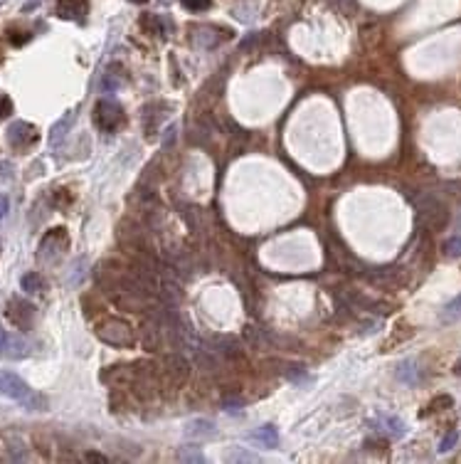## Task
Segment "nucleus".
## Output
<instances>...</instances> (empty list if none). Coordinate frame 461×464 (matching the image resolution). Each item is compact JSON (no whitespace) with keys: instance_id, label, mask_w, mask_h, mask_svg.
<instances>
[{"instance_id":"nucleus-1","label":"nucleus","mask_w":461,"mask_h":464,"mask_svg":"<svg viewBox=\"0 0 461 464\" xmlns=\"http://www.w3.org/2000/svg\"><path fill=\"white\" fill-rule=\"evenodd\" d=\"M0 395L18 400L25 410H47V397L33 390L20 375L10 373V370H0Z\"/></svg>"},{"instance_id":"nucleus-2","label":"nucleus","mask_w":461,"mask_h":464,"mask_svg":"<svg viewBox=\"0 0 461 464\" xmlns=\"http://www.w3.org/2000/svg\"><path fill=\"white\" fill-rule=\"evenodd\" d=\"M96 336H99L104 344L116 346V349H131L136 341L134 329L131 324H126L124 319H106L96 326Z\"/></svg>"},{"instance_id":"nucleus-3","label":"nucleus","mask_w":461,"mask_h":464,"mask_svg":"<svg viewBox=\"0 0 461 464\" xmlns=\"http://www.w3.org/2000/svg\"><path fill=\"white\" fill-rule=\"evenodd\" d=\"M94 124L99 126L101 131H106V134H114V131H119L121 126L126 124L124 106L116 104V101H111V99L96 101V106H94Z\"/></svg>"},{"instance_id":"nucleus-4","label":"nucleus","mask_w":461,"mask_h":464,"mask_svg":"<svg viewBox=\"0 0 461 464\" xmlns=\"http://www.w3.org/2000/svg\"><path fill=\"white\" fill-rule=\"evenodd\" d=\"M69 247V234L64 227H52L40 242V252L37 259L40 262H54L59 259V254H64V249Z\"/></svg>"},{"instance_id":"nucleus-5","label":"nucleus","mask_w":461,"mask_h":464,"mask_svg":"<svg viewBox=\"0 0 461 464\" xmlns=\"http://www.w3.org/2000/svg\"><path fill=\"white\" fill-rule=\"evenodd\" d=\"M8 144L13 146L15 151H28L30 146H35L40 141V134L37 129H35L33 124H28V121H13V124L8 126Z\"/></svg>"},{"instance_id":"nucleus-6","label":"nucleus","mask_w":461,"mask_h":464,"mask_svg":"<svg viewBox=\"0 0 461 464\" xmlns=\"http://www.w3.org/2000/svg\"><path fill=\"white\" fill-rule=\"evenodd\" d=\"M33 353V344L25 341L23 336H15L10 331L0 329V356L10 361H23Z\"/></svg>"},{"instance_id":"nucleus-7","label":"nucleus","mask_w":461,"mask_h":464,"mask_svg":"<svg viewBox=\"0 0 461 464\" xmlns=\"http://www.w3.org/2000/svg\"><path fill=\"white\" fill-rule=\"evenodd\" d=\"M8 319L13 321V326H18L20 331H30L35 324V307L30 302L20 297H13L8 302Z\"/></svg>"},{"instance_id":"nucleus-8","label":"nucleus","mask_w":461,"mask_h":464,"mask_svg":"<svg viewBox=\"0 0 461 464\" xmlns=\"http://www.w3.org/2000/svg\"><path fill=\"white\" fill-rule=\"evenodd\" d=\"M419 215L427 220V225L432 227V230H442V227L447 225V220H449L447 208H444L439 200H434V198H427V203L419 205Z\"/></svg>"},{"instance_id":"nucleus-9","label":"nucleus","mask_w":461,"mask_h":464,"mask_svg":"<svg viewBox=\"0 0 461 464\" xmlns=\"http://www.w3.org/2000/svg\"><path fill=\"white\" fill-rule=\"evenodd\" d=\"M89 13V0H59L57 3V15L62 20H77L82 23Z\"/></svg>"},{"instance_id":"nucleus-10","label":"nucleus","mask_w":461,"mask_h":464,"mask_svg":"<svg viewBox=\"0 0 461 464\" xmlns=\"http://www.w3.org/2000/svg\"><path fill=\"white\" fill-rule=\"evenodd\" d=\"M227 38H230V33H225V30H220V28H197L195 33H192V43L202 50L215 47V45H220L222 40H227Z\"/></svg>"},{"instance_id":"nucleus-11","label":"nucleus","mask_w":461,"mask_h":464,"mask_svg":"<svg viewBox=\"0 0 461 464\" xmlns=\"http://www.w3.org/2000/svg\"><path fill=\"white\" fill-rule=\"evenodd\" d=\"M74 119H77V111H67V116H62V119L57 121V124L52 126V134H49V144L52 146H59V141L67 136V131L72 129V124H74Z\"/></svg>"},{"instance_id":"nucleus-12","label":"nucleus","mask_w":461,"mask_h":464,"mask_svg":"<svg viewBox=\"0 0 461 464\" xmlns=\"http://www.w3.org/2000/svg\"><path fill=\"white\" fill-rule=\"evenodd\" d=\"M168 375H173L175 383H185L187 375H190V366H187L185 358H180V356H170V358H168Z\"/></svg>"},{"instance_id":"nucleus-13","label":"nucleus","mask_w":461,"mask_h":464,"mask_svg":"<svg viewBox=\"0 0 461 464\" xmlns=\"http://www.w3.org/2000/svg\"><path fill=\"white\" fill-rule=\"evenodd\" d=\"M20 287H23L28 294H40L47 289V282H45V277L40 272H28L23 279H20Z\"/></svg>"},{"instance_id":"nucleus-14","label":"nucleus","mask_w":461,"mask_h":464,"mask_svg":"<svg viewBox=\"0 0 461 464\" xmlns=\"http://www.w3.org/2000/svg\"><path fill=\"white\" fill-rule=\"evenodd\" d=\"M187 437H215L217 430L210 420H192L187 422Z\"/></svg>"},{"instance_id":"nucleus-15","label":"nucleus","mask_w":461,"mask_h":464,"mask_svg":"<svg viewBox=\"0 0 461 464\" xmlns=\"http://www.w3.org/2000/svg\"><path fill=\"white\" fill-rule=\"evenodd\" d=\"M380 427H383V432L387 437H392V440H399V437L407 432V427H404V422L399 420V417H392V415H387V417H383V422H380Z\"/></svg>"},{"instance_id":"nucleus-16","label":"nucleus","mask_w":461,"mask_h":464,"mask_svg":"<svg viewBox=\"0 0 461 464\" xmlns=\"http://www.w3.org/2000/svg\"><path fill=\"white\" fill-rule=\"evenodd\" d=\"M397 380H402V383H407V385H414L419 380V375H417V363L414 361H404V363H399V368H397Z\"/></svg>"},{"instance_id":"nucleus-17","label":"nucleus","mask_w":461,"mask_h":464,"mask_svg":"<svg viewBox=\"0 0 461 464\" xmlns=\"http://www.w3.org/2000/svg\"><path fill=\"white\" fill-rule=\"evenodd\" d=\"M459 319H461V294H459V297H454L442 311L444 324H454V321H459Z\"/></svg>"},{"instance_id":"nucleus-18","label":"nucleus","mask_w":461,"mask_h":464,"mask_svg":"<svg viewBox=\"0 0 461 464\" xmlns=\"http://www.w3.org/2000/svg\"><path fill=\"white\" fill-rule=\"evenodd\" d=\"M252 437H255V440H262L264 442V445H269V447H276L279 445V435H276V430L274 427H259V430H255L252 432Z\"/></svg>"},{"instance_id":"nucleus-19","label":"nucleus","mask_w":461,"mask_h":464,"mask_svg":"<svg viewBox=\"0 0 461 464\" xmlns=\"http://www.w3.org/2000/svg\"><path fill=\"white\" fill-rule=\"evenodd\" d=\"M444 254L447 257H461V234H454L444 242Z\"/></svg>"},{"instance_id":"nucleus-20","label":"nucleus","mask_w":461,"mask_h":464,"mask_svg":"<svg viewBox=\"0 0 461 464\" xmlns=\"http://www.w3.org/2000/svg\"><path fill=\"white\" fill-rule=\"evenodd\" d=\"M13 99H10L8 94H0V121H5L10 114H13Z\"/></svg>"},{"instance_id":"nucleus-21","label":"nucleus","mask_w":461,"mask_h":464,"mask_svg":"<svg viewBox=\"0 0 461 464\" xmlns=\"http://www.w3.org/2000/svg\"><path fill=\"white\" fill-rule=\"evenodd\" d=\"M180 3H183L187 10H192V13H202V10L210 8L212 0H180Z\"/></svg>"},{"instance_id":"nucleus-22","label":"nucleus","mask_w":461,"mask_h":464,"mask_svg":"<svg viewBox=\"0 0 461 464\" xmlns=\"http://www.w3.org/2000/svg\"><path fill=\"white\" fill-rule=\"evenodd\" d=\"M459 442V432L457 430H449V435L442 440V445H439V452H449L454 450V445Z\"/></svg>"},{"instance_id":"nucleus-23","label":"nucleus","mask_w":461,"mask_h":464,"mask_svg":"<svg viewBox=\"0 0 461 464\" xmlns=\"http://www.w3.org/2000/svg\"><path fill=\"white\" fill-rule=\"evenodd\" d=\"M452 397L449 395H439V397H434L432 402H429V412H434V410H444V407H452Z\"/></svg>"},{"instance_id":"nucleus-24","label":"nucleus","mask_w":461,"mask_h":464,"mask_svg":"<svg viewBox=\"0 0 461 464\" xmlns=\"http://www.w3.org/2000/svg\"><path fill=\"white\" fill-rule=\"evenodd\" d=\"M180 460H183V462H205V457H202L200 452L183 450V452H180Z\"/></svg>"},{"instance_id":"nucleus-25","label":"nucleus","mask_w":461,"mask_h":464,"mask_svg":"<svg viewBox=\"0 0 461 464\" xmlns=\"http://www.w3.org/2000/svg\"><path fill=\"white\" fill-rule=\"evenodd\" d=\"M227 460H230V462H235V460H242V462H259V457L252 455V452H245V455H235V452H230V455H227Z\"/></svg>"},{"instance_id":"nucleus-26","label":"nucleus","mask_w":461,"mask_h":464,"mask_svg":"<svg viewBox=\"0 0 461 464\" xmlns=\"http://www.w3.org/2000/svg\"><path fill=\"white\" fill-rule=\"evenodd\" d=\"M84 460H87V462H101V464H106V462H109L104 455H96V452H89V455L84 457Z\"/></svg>"},{"instance_id":"nucleus-27","label":"nucleus","mask_w":461,"mask_h":464,"mask_svg":"<svg viewBox=\"0 0 461 464\" xmlns=\"http://www.w3.org/2000/svg\"><path fill=\"white\" fill-rule=\"evenodd\" d=\"M240 400H225V410H232V412H240Z\"/></svg>"},{"instance_id":"nucleus-28","label":"nucleus","mask_w":461,"mask_h":464,"mask_svg":"<svg viewBox=\"0 0 461 464\" xmlns=\"http://www.w3.org/2000/svg\"><path fill=\"white\" fill-rule=\"evenodd\" d=\"M5 215H8V200L0 196V217H5Z\"/></svg>"},{"instance_id":"nucleus-29","label":"nucleus","mask_w":461,"mask_h":464,"mask_svg":"<svg viewBox=\"0 0 461 464\" xmlns=\"http://www.w3.org/2000/svg\"><path fill=\"white\" fill-rule=\"evenodd\" d=\"M454 373H457V375H461V358L457 361V363H454Z\"/></svg>"},{"instance_id":"nucleus-30","label":"nucleus","mask_w":461,"mask_h":464,"mask_svg":"<svg viewBox=\"0 0 461 464\" xmlns=\"http://www.w3.org/2000/svg\"><path fill=\"white\" fill-rule=\"evenodd\" d=\"M131 3H148V0H131Z\"/></svg>"},{"instance_id":"nucleus-31","label":"nucleus","mask_w":461,"mask_h":464,"mask_svg":"<svg viewBox=\"0 0 461 464\" xmlns=\"http://www.w3.org/2000/svg\"><path fill=\"white\" fill-rule=\"evenodd\" d=\"M0 3H5V0H0Z\"/></svg>"}]
</instances>
